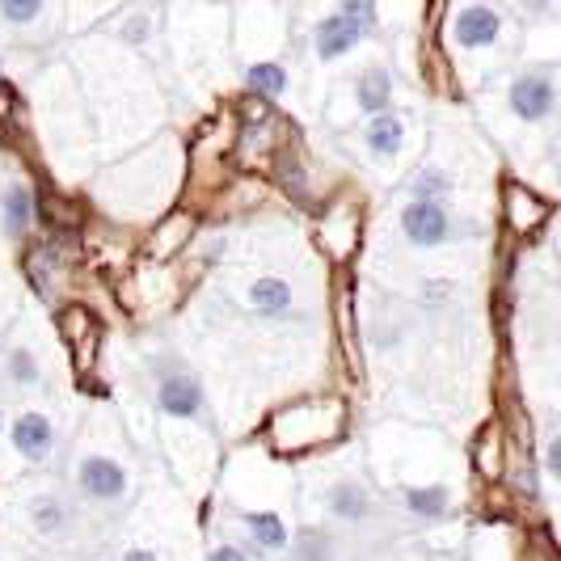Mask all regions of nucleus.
Segmentation results:
<instances>
[{
  "label": "nucleus",
  "instance_id": "nucleus-1",
  "mask_svg": "<svg viewBox=\"0 0 561 561\" xmlns=\"http://www.w3.org/2000/svg\"><path fill=\"white\" fill-rule=\"evenodd\" d=\"M561 93H558V81H553V72H545V68H536V72H519L511 89H506V106L511 114L519 118V123H545L549 114L558 111Z\"/></svg>",
  "mask_w": 561,
  "mask_h": 561
},
{
  "label": "nucleus",
  "instance_id": "nucleus-2",
  "mask_svg": "<svg viewBox=\"0 0 561 561\" xmlns=\"http://www.w3.org/2000/svg\"><path fill=\"white\" fill-rule=\"evenodd\" d=\"M451 211L444 203H435V198H410L405 207H401V232H405V241L410 245H419V250H431V245H444L451 237Z\"/></svg>",
  "mask_w": 561,
  "mask_h": 561
},
{
  "label": "nucleus",
  "instance_id": "nucleus-3",
  "mask_svg": "<svg viewBox=\"0 0 561 561\" xmlns=\"http://www.w3.org/2000/svg\"><path fill=\"white\" fill-rule=\"evenodd\" d=\"M499 34H503V18H499V9H490V4H465V9H456V18H451V43L465 47V51L494 47Z\"/></svg>",
  "mask_w": 561,
  "mask_h": 561
},
{
  "label": "nucleus",
  "instance_id": "nucleus-4",
  "mask_svg": "<svg viewBox=\"0 0 561 561\" xmlns=\"http://www.w3.org/2000/svg\"><path fill=\"white\" fill-rule=\"evenodd\" d=\"M77 485L93 503H118L127 494V469L111 456H84L77 469Z\"/></svg>",
  "mask_w": 561,
  "mask_h": 561
},
{
  "label": "nucleus",
  "instance_id": "nucleus-5",
  "mask_svg": "<svg viewBox=\"0 0 561 561\" xmlns=\"http://www.w3.org/2000/svg\"><path fill=\"white\" fill-rule=\"evenodd\" d=\"M9 439H13V451L30 460V465H43L51 451H56V426L47 414H38V410H26V414H18L13 426H9Z\"/></svg>",
  "mask_w": 561,
  "mask_h": 561
},
{
  "label": "nucleus",
  "instance_id": "nucleus-6",
  "mask_svg": "<svg viewBox=\"0 0 561 561\" xmlns=\"http://www.w3.org/2000/svg\"><path fill=\"white\" fill-rule=\"evenodd\" d=\"M157 405L165 410L169 419H198L203 410V389L191 371H165L157 385Z\"/></svg>",
  "mask_w": 561,
  "mask_h": 561
},
{
  "label": "nucleus",
  "instance_id": "nucleus-7",
  "mask_svg": "<svg viewBox=\"0 0 561 561\" xmlns=\"http://www.w3.org/2000/svg\"><path fill=\"white\" fill-rule=\"evenodd\" d=\"M364 26H355V22H346L342 13H334V18H325L321 26H317V34H312V47H317V59H342L351 47H359L364 43Z\"/></svg>",
  "mask_w": 561,
  "mask_h": 561
},
{
  "label": "nucleus",
  "instance_id": "nucleus-8",
  "mask_svg": "<svg viewBox=\"0 0 561 561\" xmlns=\"http://www.w3.org/2000/svg\"><path fill=\"white\" fill-rule=\"evenodd\" d=\"M325 503L334 511L337 519H346V524H359L371 515V494H367L359 481H334L330 485V494H325Z\"/></svg>",
  "mask_w": 561,
  "mask_h": 561
},
{
  "label": "nucleus",
  "instance_id": "nucleus-9",
  "mask_svg": "<svg viewBox=\"0 0 561 561\" xmlns=\"http://www.w3.org/2000/svg\"><path fill=\"white\" fill-rule=\"evenodd\" d=\"M250 305H253V312H262V317H287L291 305H296V296H291V287H287L279 275H262V279H253V287H250Z\"/></svg>",
  "mask_w": 561,
  "mask_h": 561
},
{
  "label": "nucleus",
  "instance_id": "nucleus-10",
  "mask_svg": "<svg viewBox=\"0 0 561 561\" xmlns=\"http://www.w3.org/2000/svg\"><path fill=\"white\" fill-rule=\"evenodd\" d=\"M355 102L364 114H389V102H393V77L385 68H367L359 84H355Z\"/></svg>",
  "mask_w": 561,
  "mask_h": 561
},
{
  "label": "nucleus",
  "instance_id": "nucleus-11",
  "mask_svg": "<svg viewBox=\"0 0 561 561\" xmlns=\"http://www.w3.org/2000/svg\"><path fill=\"white\" fill-rule=\"evenodd\" d=\"M30 524H34V533L43 536H64L68 524H72V506L64 503V499H56V494H38L30 503Z\"/></svg>",
  "mask_w": 561,
  "mask_h": 561
},
{
  "label": "nucleus",
  "instance_id": "nucleus-12",
  "mask_svg": "<svg viewBox=\"0 0 561 561\" xmlns=\"http://www.w3.org/2000/svg\"><path fill=\"white\" fill-rule=\"evenodd\" d=\"M364 140H367V152H376V157H397L401 144H405V123H401L397 114H376V118L367 123Z\"/></svg>",
  "mask_w": 561,
  "mask_h": 561
},
{
  "label": "nucleus",
  "instance_id": "nucleus-13",
  "mask_svg": "<svg viewBox=\"0 0 561 561\" xmlns=\"http://www.w3.org/2000/svg\"><path fill=\"white\" fill-rule=\"evenodd\" d=\"M241 524H245L253 540H257L262 549H271V553H283V549L291 545L287 524H283L275 511H245V515H241Z\"/></svg>",
  "mask_w": 561,
  "mask_h": 561
},
{
  "label": "nucleus",
  "instance_id": "nucleus-14",
  "mask_svg": "<svg viewBox=\"0 0 561 561\" xmlns=\"http://www.w3.org/2000/svg\"><path fill=\"white\" fill-rule=\"evenodd\" d=\"M401 503L410 515H419V519H444L448 515V485H414V490H405L401 494Z\"/></svg>",
  "mask_w": 561,
  "mask_h": 561
},
{
  "label": "nucleus",
  "instance_id": "nucleus-15",
  "mask_svg": "<svg viewBox=\"0 0 561 561\" xmlns=\"http://www.w3.org/2000/svg\"><path fill=\"white\" fill-rule=\"evenodd\" d=\"M245 81H250L253 93L279 98L283 89H287V68H283V64H275V59H266V64H253V68H245Z\"/></svg>",
  "mask_w": 561,
  "mask_h": 561
},
{
  "label": "nucleus",
  "instance_id": "nucleus-16",
  "mask_svg": "<svg viewBox=\"0 0 561 561\" xmlns=\"http://www.w3.org/2000/svg\"><path fill=\"white\" fill-rule=\"evenodd\" d=\"M291 561H334V536L321 528H305L291 545Z\"/></svg>",
  "mask_w": 561,
  "mask_h": 561
},
{
  "label": "nucleus",
  "instance_id": "nucleus-17",
  "mask_svg": "<svg viewBox=\"0 0 561 561\" xmlns=\"http://www.w3.org/2000/svg\"><path fill=\"white\" fill-rule=\"evenodd\" d=\"M0 207H4V225H9V232H22V228L30 225V191L13 186Z\"/></svg>",
  "mask_w": 561,
  "mask_h": 561
},
{
  "label": "nucleus",
  "instance_id": "nucleus-18",
  "mask_svg": "<svg viewBox=\"0 0 561 561\" xmlns=\"http://www.w3.org/2000/svg\"><path fill=\"white\" fill-rule=\"evenodd\" d=\"M448 191H451V178L439 173V169H422L419 178H414V198H435V203H444Z\"/></svg>",
  "mask_w": 561,
  "mask_h": 561
},
{
  "label": "nucleus",
  "instance_id": "nucleus-19",
  "mask_svg": "<svg viewBox=\"0 0 561 561\" xmlns=\"http://www.w3.org/2000/svg\"><path fill=\"white\" fill-rule=\"evenodd\" d=\"M0 18L13 22V26H30L43 18V4L38 0H0Z\"/></svg>",
  "mask_w": 561,
  "mask_h": 561
},
{
  "label": "nucleus",
  "instance_id": "nucleus-20",
  "mask_svg": "<svg viewBox=\"0 0 561 561\" xmlns=\"http://www.w3.org/2000/svg\"><path fill=\"white\" fill-rule=\"evenodd\" d=\"M9 376H13V385H38V364H34V355L18 346V351L9 355Z\"/></svg>",
  "mask_w": 561,
  "mask_h": 561
},
{
  "label": "nucleus",
  "instance_id": "nucleus-21",
  "mask_svg": "<svg viewBox=\"0 0 561 561\" xmlns=\"http://www.w3.org/2000/svg\"><path fill=\"white\" fill-rule=\"evenodd\" d=\"M337 13H342L346 22H355V26H364V30H371V26H376V18H380L371 0H346V4L337 9Z\"/></svg>",
  "mask_w": 561,
  "mask_h": 561
},
{
  "label": "nucleus",
  "instance_id": "nucleus-22",
  "mask_svg": "<svg viewBox=\"0 0 561 561\" xmlns=\"http://www.w3.org/2000/svg\"><path fill=\"white\" fill-rule=\"evenodd\" d=\"M545 473L553 481H561V431H553L549 444H545Z\"/></svg>",
  "mask_w": 561,
  "mask_h": 561
},
{
  "label": "nucleus",
  "instance_id": "nucleus-23",
  "mask_svg": "<svg viewBox=\"0 0 561 561\" xmlns=\"http://www.w3.org/2000/svg\"><path fill=\"white\" fill-rule=\"evenodd\" d=\"M207 561H250V553H245L241 545H232V540H228V545H216Z\"/></svg>",
  "mask_w": 561,
  "mask_h": 561
},
{
  "label": "nucleus",
  "instance_id": "nucleus-24",
  "mask_svg": "<svg viewBox=\"0 0 561 561\" xmlns=\"http://www.w3.org/2000/svg\"><path fill=\"white\" fill-rule=\"evenodd\" d=\"M127 38H136V43H144V38H148V18H131V22H127Z\"/></svg>",
  "mask_w": 561,
  "mask_h": 561
},
{
  "label": "nucleus",
  "instance_id": "nucleus-25",
  "mask_svg": "<svg viewBox=\"0 0 561 561\" xmlns=\"http://www.w3.org/2000/svg\"><path fill=\"white\" fill-rule=\"evenodd\" d=\"M123 561H161V558H157L152 549H127V553H123Z\"/></svg>",
  "mask_w": 561,
  "mask_h": 561
},
{
  "label": "nucleus",
  "instance_id": "nucleus-26",
  "mask_svg": "<svg viewBox=\"0 0 561 561\" xmlns=\"http://www.w3.org/2000/svg\"><path fill=\"white\" fill-rule=\"evenodd\" d=\"M0 431H4V410H0Z\"/></svg>",
  "mask_w": 561,
  "mask_h": 561
}]
</instances>
